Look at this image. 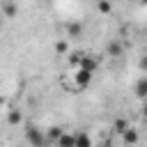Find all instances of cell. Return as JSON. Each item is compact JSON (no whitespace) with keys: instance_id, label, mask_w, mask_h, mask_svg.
Wrapping results in <instances>:
<instances>
[{"instance_id":"3957f363","label":"cell","mask_w":147,"mask_h":147,"mask_svg":"<svg viewBox=\"0 0 147 147\" xmlns=\"http://www.w3.org/2000/svg\"><path fill=\"white\" fill-rule=\"evenodd\" d=\"M133 94L138 96V99H147V76H140L138 80H136V85H133Z\"/></svg>"},{"instance_id":"7a4b0ae2","label":"cell","mask_w":147,"mask_h":147,"mask_svg":"<svg viewBox=\"0 0 147 147\" xmlns=\"http://www.w3.org/2000/svg\"><path fill=\"white\" fill-rule=\"evenodd\" d=\"M92 78H94V74H92V71H87V69H83V67H78V69H76V74H74V83H76V87H78V90L90 87V85H92Z\"/></svg>"},{"instance_id":"7c38bea8","label":"cell","mask_w":147,"mask_h":147,"mask_svg":"<svg viewBox=\"0 0 147 147\" xmlns=\"http://www.w3.org/2000/svg\"><path fill=\"white\" fill-rule=\"evenodd\" d=\"M64 133V129H60V126H51L48 131H46V142H57V138Z\"/></svg>"},{"instance_id":"52a82bcc","label":"cell","mask_w":147,"mask_h":147,"mask_svg":"<svg viewBox=\"0 0 147 147\" xmlns=\"http://www.w3.org/2000/svg\"><path fill=\"white\" fill-rule=\"evenodd\" d=\"M80 60H83V51H69V53H67V62H69V67L78 69Z\"/></svg>"},{"instance_id":"4fadbf2b","label":"cell","mask_w":147,"mask_h":147,"mask_svg":"<svg viewBox=\"0 0 147 147\" xmlns=\"http://www.w3.org/2000/svg\"><path fill=\"white\" fill-rule=\"evenodd\" d=\"M55 145L57 147H74V133H62Z\"/></svg>"},{"instance_id":"6da1fadb","label":"cell","mask_w":147,"mask_h":147,"mask_svg":"<svg viewBox=\"0 0 147 147\" xmlns=\"http://www.w3.org/2000/svg\"><path fill=\"white\" fill-rule=\"evenodd\" d=\"M25 140H28L32 147H44V145H48V142H46V133H41V131H39L37 126H32V124L25 129Z\"/></svg>"},{"instance_id":"e0dca14e","label":"cell","mask_w":147,"mask_h":147,"mask_svg":"<svg viewBox=\"0 0 147 147\" xmlns=\"http://www.w3.org/2000/svg\"><path fill=\"white\" fill-rule=\"evenodd\" d=\"M138 69H140L142 74H147V55H145V57H140V62H138Z\"/></svg>"},{"instance_id":"9a60e30c","label":"cell","mask_w":147,"mask_h":147,"mask_svg":"<svg viewBox=\"0 0 147 147\" xmlns=\"http://www.w3.org/2000/svg\"><path fill=\"white\" fill-rule=\"evenodd\" d=\"M55 53H57V55H67V53H69V44H67L64 39L55 41Z\"/></svg>"},{"instance_id":"ffe728a7","label":"cell","mask_w":147,"mask_h":147,"mask_svg":"<svg viewBox=\"0 0 147 147\" xmlns=\"http://www.w3.org/2000/svg\"><path fill=\"white\" fill-rule=\"evenodd\" d=\"M2 18H5V16H2V11H0V21H2Z\"/></svg>"},{"instance_id":"ba28073f","label":"cell","mask_w":147,"mask_h":147,"mask_svg":"<svg viewBox=\"0 0 147 147\" xmlns=\"http://www.w3.org/2000/svg\"><path fill=\"white\" fill-rule=\"evenodd\" d=\"M122 140H124L126 145H133V142H138V131H136V129H131V126H126V129L122 131Z\"/></svg>"},{"instance_id":"5b68a950","label":"cell","mask_w":147,"mask_h":147,"mask_svg":"<svg viewBox=\"0 0 147 147\" xmlns=\"http://www.w3.org/2000/svg\"><path fill=\"white\" fill-rule=\"evenodd\" d=\"M7 122H9L11 126L23 124V113H21V110H16V108H9V110H7Z\"/></svg>"},{"instance_id":"8fae6325","label":"cell","mask_w":147,"mask_h":147,"mask_svg":"<svg viewBox=\"0 0 147 147\" xmlns=\"http://www.w3.org/2000/svg\"><path fill=\"white\" fill-rule=\"evenodd\" d=\"M80 34H83V25L78 21L67 23V37H80Z\"/></svg>"},{"instance_id":"d6986e66","label":"cell","mask_w":147,"mask_h":147,"mask_svg":"<svg viewBox=\"0 0 147 147\" xmlns=\"http://www.w3.org/2000/svg\"><path fill=\"white\" fill-rule=\"evenodd\" d=\"M140 5H145V7H147V0H140Z\"/></svg>"},{"instance_id":"9c48e42d","label":"cell","mask_w":147,"mask_h":147,"mask_svg":"<svg viewBox=\"0 0 147 147\" xmlns=\"http://www.w3.org/2000/svg\"><path fill=\"white\" fill-rule=\"evenodd\" d=\"M92 138L87 133H74V147H90Z\"/></svg>"},{"instance_id":"2e32d148","label":"cell","mask_w":147,"mask_h":147,"mask_svg":"<svg viewBox=\"0 0 147 147\" xmlns=\"http://www.w3.org/2000/svg\"><path fill=\"white\" fill-rule=\"evenodd\" d=\"M126 126H129V122H126V119H124V117H117V119H115V122H113V129H115V131H117V133H122V131H124V129H126Z\"/></svg>"},{"instance_id":"ac0fdd59","label":"cell","mask_w":147,"mask_h":147,"mask_svg":"<svg viewBox=\"0 0 147 147\" xmlns=\"http://www.w3.org/2000/svg\"><path fill=\"white\" fill-rule=\"evenodd\" d=\"M142 117L147 119V99H145V103H142Z\"/></svg>"},{"instance_id":"277c9868","label":"cell","mask_w":147,"mask_h":147,"mask_svg":"<svg viewBox=\"0 0 147 147\" xmlns=\"http://www.w3.org/2000/svg\"><path fill=\"white\" fill-rule=\"evenodd\" d=\"M78 67H83V69H87V71L96 74V69H99V60H96V57H92V55H87V53H83V60H80V64H78Z\"/></svg>"},{"instance_id":"30bf717a","label":"cell","mask_w":147,"mask_h":147,"mask_svg":"<svg viewBox=\"0 0 147 147\" xmlns=\"http://www.w3.org/2000/svg\"><path fill=\"white\" fill-rule=\"evenodd\" d=\"M0 11H2V16H5V18H14L18 9H16V5H14V2H7V0H5V2H2V7H0Z\"/></svg>"},{"instance_id":"8992f818","label":"cell","mask_w":147,"mask_h":147,"mask_svg":"<svg viewBox=\"0 0 147 147\" xmlns=\"http://www.w3.org/2000/svg\"><path fill=\"white\" fill-rule=\"evenodd\" d=\"M106 53H108L110 57H119V55L124 53V46H122L119 41H108V46H106Z\"/></svg>"},{"instance_id":"5bb4252c","label":"cell","mask_w":147,"mask_h":147,"mask_svg":"<svg viewBox=\"0 0 147 147\" xmlns=\"http://www.w3.org/2000/svg\"><path fill=\"white\" fill-rule=\"evenodd\" d=\"M96 9H99V14H113V2L110 0H96Z\"/></svg>"}]
</instances>
